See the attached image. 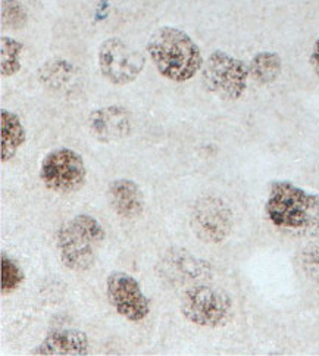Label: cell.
Instances as JSON below:
<instances>
[{"label":"cell","mask_w":319,"mask_h":356,"mask_svg":"<svg viewBox=\"0 0 319 356\" xmlns=\"http://www.w3.org/2000/svg\"><path fill=\"white\" fill-rule=\"evenodd\" d=\"M147 52L158 72L170 81L186 83L202 71V50L191 37L175 27L158 29L147 42Z\"/></svg>","instance_id":"obj_1"},{"label":"cell","mask_w":319,"mask_h":356,"mask_svg":"<svg viewBox=\"0 0 319 356\" xmlns=\"http://www.w3.org/2000/svg\"><path fill=\"white\" fill-rule=\"evenodd\" d=\"M105 228L88 213H79L56 232V248L63 266L75 273L92 270L105 243Z\"/></svg>","instance_id":"obj_2"},{"label":"cell","mask_w":319,"mask_h":356,"mask_svg":"<svg viewBox=\"0 0 319 356\" xmlns=\"http://www.w3.org/2000/svg\"><path fill=\"white\" fill-rule=\"evenodd\" d=\"M266 217L275 227H319V196L290 181H274L265 203Z\"/></svg>","instance_id":"obj_3"},{"label":"cell","mask_w":319,"mask_h":356,"mask_svg":"<svg viewBox=\"0 0 319 356\" xmlns=\"http://www.w3.org/2000/svg\"><path fill=\"white\" fill-rule=\"evenodd\" d=\"M180 311L186 320L203 328H221L233 318L234 303L228 291L209 286L193 284L181 296Z\"/></svg>","instance_id":"obj_4"},{"label":"cell","mask_w":319,"mask_h":356,"mask_svg":"<svg viewBox=\"0 0 319 356\" xmlns=\"http://www.w3.org/2000/svg\"><path fill=\"white\" fill-rule=\"evenodd\" d=\"M250 79L249 63L215 50L202 67V83L206 90L224 100H238L245 95Z\"/></svg>","instance_id":"obj_5"},{"label":"cell","mask_w":319,"mask_h":356,"mask_svg":"<svg viewBox=\"0 0 319 356\" xmlns=\"http://www.w3.org/2000/svg\"><path fill=\"white\" fill-rule=\"evenodd\" d=\"M87 168L83 156L72 149H55L43 158L40 180L50 192L69 195L84 186Z\"/></svg>","instance_id":"obj_6"},{"label":"cell","mask_w":319,"mask_h":356,"mask_svg":"<svg viewBox=\"0 0 319 356\" xmlns=\"http://www.w3.org/2000/svg\"><path fill=\"white\" fill-rule=\"evenodd\" d=\"M190 227L193 234L203 243L220 245L233 232V209L221 197H200L191 209Z\"/></svg>","instance_id":"obj_7"},{"label":"cell","mask_w":319,"mask_h":356,"mask_svg":"<svg viewBox=\"0 0 319 356\" xmlns=\"http://www.w3.org/2000/svg\"><path fill=\"white\" fill-rule=\"evenodd\" d=\"M97 63L104 79L115 86L130 84L143 72L146 59L120 37H111L100 44Z\"/></svg>","instance_id":"obj_8"},{"label":"cell","mask_w":319,"mask_h":356,"mask_svg":"<svg viewBox=\"0 0 319 356\" xmlns=\"http://www.w3.org/2000/svg\"><path fill=\"white\" fill-rule=\"evenodd\" d=\"M108 300L122 318L140 323L150 314V302L137 280L124 271H113L106 278Z\"/></svg>","instance_id":"obj_9"},{"label":"cell","mask_w":319,"mask_h":356,"mask_svg":"<svg viewBox=\"0 0 319 356\" xmlns=\"http://www.w3.org/2000/svg\"><path fill=\"white\" fill-rule=\"evenodd\" d=\"M88 131L100 143H115L129 138L133 131L131 112L121 105L99 108L88 115Z\"/></svg>","instance_id":"obj_10"},{"label":"cell","mask_w":319,"mask_h":356,"mask_svg":"<svg viewBox=\"0 0 319 356\" xmlns=\"http://www.w3.org/2000/svg\"><path fill=\"white\" fill-rule=\"evenodd\" d=\"M90 353V340L79 328H58L50 332L40 345L31 350L38 356H85Z\"/></svg>","instance_id":"obj_11"},{"label":"cell","mask_w":319,"mask_h":356,"mask_svg":"<svg viewBox=\"0 0 319 356\" xmlns=\"http://www.w3.org/2000/svg\"><path fill=\"white\" fill-rule=\"evenodd\" d=\"M106 196L111 208L124 220H137L145 212V195L140 186L130 178L111 181Z\"/></svg>","instance_id":"obj_12"},{"label":"cell","mask_w":319,"mask_h":356,"mask_svg":"<svg viewBox=\"0 0 319 356\" xmlns=\"http://www.w3.org/2000/svg\"><path fill=\"white\" fill-rule=\"evenodd\" d=\"M161 275L172 284H187L208 274L209 265L191 257L188 252L180 249H171L161 261Z\"/></svg>","instance_id":"obj_13"},{"label":"cell","mask_w":319,"mask_h":356,"mask_svg":"<svg viewBox=\"0 0 319 356\" xmlns=\"http://www.w3.org/2000/svg\"><path fill=\"white\" fill-rule=\"evenodd\" d=\"M79 71L67 59H50L38 68L37 79L46 88L52 92H67L76 81Z\"/></svg>","instance_id":"obj_14"},{"label":"cell","mask_w":319,"mask_h":356,"mask_svg":"<svg viewBox=\"0 0 319 356\" xmlns=\"http://www.w3.org/2000/svg\"><path fill=\"white\" fill-rule=\"evenodd\" d=\"M0 133H2V150H0V159L2 163L14 159L18 150L27 140V131L17 113L8 109L0 112Z\"/></svg>","instance_id":"obj_15"},{"label":"cell","mask_w":319,"mask_h":356,"mask_svg":"<svg viewBox=\"0 0 319 356\" xmlns=\"http://www.w3.org/2000/svg\"><path fill=\"white\" fill-rule=\"evenodd\" d=\"M249 71L250 79L258 84H272L281 75L283 62L275 52H261L252 58L249 63Z\"/></svg>","instance_id":"obj_16"},{"label":"cell","mask_w":319,"mask_h":356,"mask_svg":"<svg viewBox=\"0 0 319 356\" xmlns=\"http://www.w3.org/2000/svg\"><path fill=\"white\" fill-rule=\"evenodd\" d=\"M24 44L12 37L2 35L0 39V74L12 77L21 71V54Z\"/></svg>","instance_id":"obj_17"},{"label":"cell","mask_w":319,"mask_h":356,"mask_svg":"<svg viewBox=\"0 0 319 356\" xmlns=\"http://www.w3.org/2000/svg\"><path fill=\"white\" fill-rule=\"evenodd\" d=\"M25 280V274L19 264L6 257L2 253V284H0V290H2L3 296H9L22 286Z\"/></svg>","instance_id":"obj_18"},{"label":"cell","mask_w":319,"mask_h":356,"mask_svg":"<svg viewBox=\"0 0 319 356\" xmlns=\"http://www.w3.org/2000/svg\"><path fill=\"white\" fill-rule=\"evenodd\" d=\"M28 22V14L19 0H3L2 2V24L3 27L18 30Z\"/></svg>","instance_id":"obj_19"},{"label":"cell","mask_w":319,"mask_h":356,"mask_svg":"<svg viewBox=\"0 0 319 356\" xmlns=\"http://www.w3.org/2000/svg\"><path fill=\"white\" fill-rule=\"evenodd\" d=\"M299 265L306 278L319 284V243L308 245L299 253Z\"/></svg>","instance_id":"obj_20"},{"label":"cell","mask_w":319,"mask_h":356,"mask_svg":"<svg viewBox=\"0 0 319 356\" xmlns=\"http://www.w3.org/2000/svg\"><path fill=\"white\" fill-rule=\"evenodd\" d=\"M311 65H312L313 71L319 75V39L313 43V49L311 54Z\"/></svg>","instance_id":"obj_21"}]
</instances>
